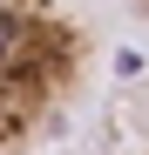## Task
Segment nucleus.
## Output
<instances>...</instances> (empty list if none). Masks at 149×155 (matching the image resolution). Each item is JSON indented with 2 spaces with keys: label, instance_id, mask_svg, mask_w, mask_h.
I'll use <instances>...</instances> for the list:
<instances>
[{
  "label": "nucleus",
  "instance_id": "1",
  "mask_svg": "<svg viewBox=\"0 0 149 155\" xmlns=\"http://www.w3.org/2000/svg\"><path fill=\"white\" fill-rule=\"evenodd\" d=\"M95 81V27L68 0H0V155H34Z\"/></svg>",
  "mask_w": 149,
  "mask_h": 155
},
{
  "label": "nucleus",
  "instance_id": "2",
  "mask_svg": "<svg viewBox=\"0 0 149 155\" xmlns=\"http://www.w3.org/2000/svg\"><path fill=\"white\" fill-rule=\"evenodd\" d=\"M129 7H136V14H142V20H149V0H129Z\"/></svg>",
  "mask_w": 149,
  "mask_h": 155
}]
</instances>
